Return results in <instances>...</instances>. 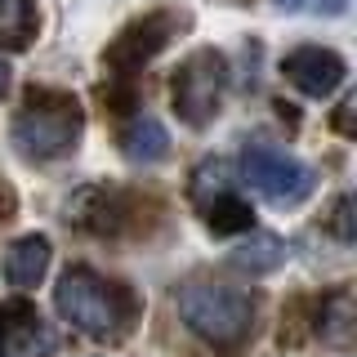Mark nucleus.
<instances>
[{"mask_svg":"<svg viewBox=\"0 0 357 357\" xmlns=\"http://www.w3.org/2000/svg\"><path fill=\"white\" fill-rule=\"evenodd\" d=\"M299 5H304V0H273V9H286V14H290V9H299Z\"/></svg>","mask_w":357,"mask_h":357,"instance_id":"aec40b11","label":"nucleus"},{"mask_svg":"<svg viewBox=\"0 0 357 357\" xmlns=\"http://www.w3.org/2000/svg\"><path fill=\"white\" fill-rule=\"evenodd\" d=\"M174 308L183 317V326L197 335L201 344L219 353H237L241 344H250L255 335V317H259V304H255L245 290L223 286V282H188L174 290Z\"/></svg>","mask_w":357,"mask_h":357,"instance_id":"f03ea898","label":"nucleus"},{"mask_svg":"<svg viewBox=\"0 0 357 357\" xmlns=\"http://www.w3.org/2000/svg\"><path fill=\"white\" fill-rule=\"evenodd\" d=\"M50 259H54V245L45 232H27V237L9 241L5 250V282L14 290H36L50 273Z\"/></svg>","mask_w":357,"mask_h":357,"instance_id":"1a4fd4ad","label":"nucleus"},{"mask_svg":"<svg viewBox=\"0 0 357 357\" xmlns=\"http://www.w3.org/2000/svg\"><path fill=\"white\" fill-rule=\"evenodd\" d=\"M40 14L31 0H0V54H18L36 40Z\"/></svg>","mask_w":357,"mask_h":357,"instance_id":"4468645a","label":"nucleus"},{"mask_svg":"<svg viewBox=\"0 0 357 357\" xmlns=\"http://www.w3.org/2000/svg\"><path fill=\"white\" fill-rule=\"evenodd\" d=\"M282 72L304 98H331L335 89L349 81V63L335 50H321V45H299V50H290L282 59Z\"/></svg>","mask_w":357,"mask_h":357,"instance_id":"6e6552de","label":"nucleus"},{"mask_svg":"<svg viewBox=\"0 0 357 357\" xmlns=\"http://www.w3.org/2000/svg\"><path fill=\"white\" fill-rule=\"evenodd\" d=\"M219 192H232V165L223 161V156H206V161L192 170L188 197H192V206H201V201H210Z\"/></svg>","mask_w":357,"mask_h":357,"instance_id":"2eb2a0df","label":"nucleus"},{"mask_svg":"<svg viewBox=\"0 0 357 357\" xmlns=\"http://www.w3.org/2000/svg\"><path fill=\"white\" fill-rule=\"evenodd\" d=\"M54 308L72 331H81L98 344H116L134 331L139 295L126 282H112V277H98L85 264H72L54 286Z\"/></svg>","mask_w":357,"mask_h":357,"instance_id":"f257e3e1","label":"nucleus"},{"mask_svg":"<svg viewBox=\"0 0 357 357\" xmlns=\"http://www.w3.org/2000/svg\"><path fill=\"white\" fill-rule=\"evenodd\" d=\"M63 219L72 223L76 232H89V237H121V232H126V219H130V201L112 183H85L67 197Z\"/></svg>","mask_w":357,"mask_h":357,"instance_id":"0eeeda50","label":"nucleus"},{"mask_svg":"<svg viewBox=\"0 0 357 357\" xmlns=\"http://www.w3.org/2000/svg\"><path fill=\"white\" fill-rule=\"evenodd\" d=\"M335 130H340L344 139H353V134H357L353 130V98H344V103L335 107Z\"/></svg>","mask_w":357,"mask_h":357,"instance_id":"f3484780","label":"nucleus"},{"mask_svg":"<svg viewBox=\"0 0 357 357\" xmlns=\"http://www.w3.org/2000/svg\"><path fill=\"white\" fill-rule=\"evenodd\" d=\"M223 94H228V59L219 50L188 54L170 81V103L188 130H206L219 116Z\"/></svg>","mask_w":357,"mask_h":357,"instance_id":"20e7f679","label":"nucleus"},{"mask_svg":"<svg viewBox=\"0 0 357 357\" xmlns=\"http://www.w3.org/2000/svg\"><path fill=\"white\" fill-rule=\"evenodd\" d=\"M312 9H317V14H344L349 0H312Z\"/></svg>","mask_w":357,"mask_h":357,"instance_id":"a211bd4d","label":"nucleus"},{"mask_svg":"<svg viewBox=\"0 0 357 357\" xmlns=\"http://www.w3.org/2000/svg\"><path fill=\"white\" fill-rule=\"evenodd\" d=\"M121 152H126L134 165L161 161V156L170 152V134H165L161 121H152V116H134L130 126L121 130Z\"/></svg>","mask_w":357,"mask_h":357,"instance_id":"ddd939ff","label":"nucleus"},{"mask_svg":"<svg viewBox=\"0 0 357 357\" xmlns=\"http://www.w3.org/2000/svg\"><path fill=\"white\" fill-rule=\"evenodd\" d=\"M5 210H9V206H5V201H0V215H5Z\"/></svg>","mask_w":357,"mask_h":357,"instance_id":"412c9836","label":"nucleus"},{"mask_svg":"<svg viewBox=\"0 0 357 357\" xmlns=\"http://www.w3.org/2000/svg\"><path fill=\"white\" fill-rule=\"evenodd\" d=\"M85 130V112L72 94L63 89H31L27 103L14 112V126H9V139L22 161H59L81 143Z\"/></svg>","mask_w":357,"mask_h":357,"instance_id":"7ed1b4c3","label":"nucleus"},{"mask_svg":"<svg viewBox=\"0 0 357 357\" xmlns=\"http://www.w3.org/2000/svg\"><path fill=\"white\" fill-rule=\"evenodd\" d=\"M312 331H317L321 344H331V349H349V344H353V295L344 286L326 290V295L317 299Z\"/></svg>","mask_w":357,"mask_h":357,"instance_id":"9b49d317","label":"nucleus"},{"mask_svg":"<svg viewBox=\"0 0 357 357\" xmlns=\"http://www.w3.org/2000/svg\"><path fill=\"white\" fill-rule=\"evenodd\" d=\"M178 27H183V18H178L174 9H152V14H143V18L126 22V31H121V36L107 45L103 63H107L116 76H134V72H143V67H148L156 54H161L165 45L174 40V31H178Z\"/></svg>","mask_w":357,"mask_h":357,"instance_id":"423d86ee","label":"nucleus"},{"mask_svg":"<svg viewBox=\"0 0 357 357\" xmlns=\"http://www.w3.org/2000/svg\"><path fill=\"white\" fill-rule=\"evenodd\" d=\"M241 245L228 255V264L232 268H241V273H250V277H268V273H277L286 259V241L277 237V232H264V228H250V232H241Z\"/></svg>","mask_w":357,"mask_h":357,"instance_id":"9d476101","label":"nucleus"},{"mask_svg":"<svg viewBox=\"0 0 357 357\" xmlns=\"http://www.w3.org/2000/svg\"><path fill=\"white\" fill-rule=\"evenodd\" d=\"M335 228H340V241L353 245V201L340 197V206H335Z\"/></svg>","mask_w":357,"mask_h":357,"instance_id":"dca6fc26","label":"nucleus"},{"mask_svg":"<svg viewBox=\"0 0 357 357\" xmlns=\"http://www.w3.org/2000/svg\"><path fill=\"white\" fill-rule=\"evenodd\" d=\"M9 85H14V67H9V59H0V98L9 94Z\"/></svg>","mask_w":357,"mask_h":357,"instance_id":"6ab92c4d","label":"nucleus"},{"mask_svg":"<svg viewBox=\"0 0 357 357\" xmlns=\"http://www.w3.org/2000/svg\"><path fill=\"white\" fill-rule=\"evenodd\" d=\"M241 178L255 188L259 197H268L273 206H299V201L312 197L317 188V170L299 156H290L273 143H245L241 152Z\"/></svg>","mask_w":357,"mask_h":357,"instance_id":"39448f33","label":"nucleus"},{"mask_svg":"<svg viewBox=\"0 0 357 357\" xmlns=\"http://www.w3.org/2000/svg\"><path fill=\"white\" fill-rule=\"evenodd\" d=\"M197 215H201V223H206L215 237H241V232L255 228V206L241 201L237 192H219V197L201 201Z\"/></svg>","mask_w":357,"mask_h":357,"instance_id":"f8f14e48","label":"nucleus"}]
</instances>
